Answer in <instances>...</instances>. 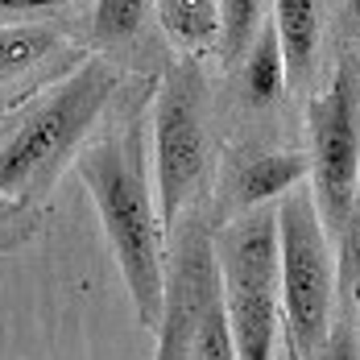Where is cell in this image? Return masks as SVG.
<instances>
[{"label": "cell", "mask_w": 360, "mask_h": 360, "mask_svg": "<svg viewBox=\"0 0 360 360\" xmlns=\"http://www.w3.org/2000/svg\"><path fill=\"white\" fill-rule=\"evenodd\" d=\"M315 360H360V327L348 319V311L340 319H331V335Z\"/></svg>", "instance_id": "cell-18"}, {"label": "cell", "mask_w": 360, "mask_h": 360, "mask_svg": "<svg viewBox=\"0 0 360 360\" xmlns=\"http://www.w3.org/2000/svg\"><path fill=\"white\" fill-rule=\"evenodd\" d=\"M41 212L37 203H25V199H13L0 191V252H17L25 249L41 228Z\"/></svg>", "instance_id": "cell-17"}, {"label": "cell", "mask_w": 360, "mask_h": 360, "mask_svg": "<svg viewBox=\"0 0 360 360\" xmlns=\"http://www.w3.org/2000/svg\"><path fill=\"white\" fill-rule=\"evenodd\" d=\"M356 311H360V302H356Z\"/></svg>", "instance_id": "cell-23"}, {"label": "cell", "mask_w": 360, "mask_h": 360, "mask_svg": "<svg viewBox=\"0 0 360 360\" xmlns=\"http://www.w3.org/2000/svg\"><path fill=\"white\" fill-rule=\"evenodd\" d=\"M191 360H236V344H232V327L224 315V294H212L199 311L195 323V340H191Z\"/></svg>", "instance_id": "cell-15"}, {"label": "cell", "mask_w": 360, "mask_h": 360, "mask_svg": "<svg viewBox=\"0 0 360 360\" xmlns=\"http://www.w3.org/2000/svg\"><path fill=\"white\" fill-rule=\"evenodd\" d=\"M307 179H311V158L307 153H261V158H249L245 166H236L228 195H232L236 216H240V212H252V207L278 203L286 191H294Z\"/></svg>", "instance_id": "cell-8"}, {"label": "cell", "mask_w": 360, "mask_h": 360, "mask_svg": "<svg viewBox=\"0 0 360 360\" xmlns=\"http://www.w3.org/2000/svg\"><path fill=\"white\" fill-rule=\"evenodd\" d=\"M219 265L224 315L232 327L236 360H278L282 348V249L278 203L228 219L212 236Z\"/></svg>", "instance_id": "cell-3"}, {"label": "cell", "mask_w": 360, "mask_h": 360, "mask_svg": "<svg viewBox=\"0 0 360 360\" xmlns=\"http://www.w3.org/2000/svg\"><path fill=\"white\" fill-rule=\"evenodd\" d=\"M265 21V0H219V63L240 67Z\"/></svg>", "instance_id": "cell-13"}, {"label": "cell", "mask_w": 360, "mask_h": 360, "mask_svg": "<svg viewBox=\"0 0 360 360\" xmlns=\"http://www.w3.org/2000/svg\"><path fill=\"white\" fill-rule=\"evenodd\" d=\"M278 360H302V356H298V348H294V340H290L286 331H282V348H278Z\"/></svg>", "instance_id": "cell-21"}, {"label": "cell", "mask_w": 360, "mask_h": 360, "mask_svg": "<svg viewBox=\"0 0 360 360\" xmlns=\"http://www.w3.org/2000/svg\"><path fill=\"white\" fill-rule=\"evenodd\" d=\"M278 249H282V319L286 335L294 340L298 356L315 360L323 352L335 298H340V274L335 252L319 203L311 195V182L294 186L278 199Z\"/></svg>", "instance_id": "cell-4"}, {"label": "cell", "mask_w": 360, "mask_h": 360, "mask_svg": "<svg viewBox=\"0 0 360 360\" xmlns=\"http://www.w3.org/2000/svg\"><path fill=\"white\" fill-rule=\"evenodd\" d=\"M240 75H245V100L252 108H274L286 96L290 71H286V54H282V37H278L274 17L261 21L249 54L240 58Z\"/></svg>", "instance_id": "cell-10"}, {"label": "cell", "mask_w": 360, "mask_h": 360, "mask_svg": "<svg viewBox=\"0 0 360 360\" xmlns=\"http://www.w3.org/2000/svg\"><path fill=\"white\" fill-rule=\"evenodd\" d=\"M158 25L179 54L219 46V0H153Z\"/></svg>", "instance_id": "cell-11"}, {"label": "cell", "mask_w": 360, "mask_h": 360, "mask_svg": "<svg viewBox=\"0 0 360 360\" xmlns=\"http://www.w3.org/2000/svg\"><path fill=\"white\" fill-rule=\"evenodd\" d=\"M340 257H335V274H340V298L344 302H360V182H356V199L352 212L340 228Z\"/></svg>", "instance_id": "cell-16"}, {"label": "cell", "mask_w": 360, "mask_h": 360, "mask_svg": "<svg viewBox=\"0 0 360 360\" xmlns=\"http://www.w3.org/2000/svg\"><path fill=\"white\" fill-rule=\"evenodd\" d=\"M174 249L166 252V311L158 323V356L153 360H191V340L203 302L219 290V265L212 232L195 219L170 232Z\"/></svg>", "instance_id": "cell-7"}, {"label": "cell", "mask_w": 360, "mask_h": 360, "mask_svg": "<svg viewBox=\"0 0 360 360\" xmlns=\"http://www.w3.org/2000/svg\"><path fill=\"white\" fill-rule=\"evenodd\" d=\"M145 112L104 137L87 141L75 158V179L87 186L124 290L137 307L141 327L158 331L166 311V224L149 182V141Z\"/></svg>", "instance_id": "cell-1"}, {"label": "cell", "mask_w": 360, "mask_h": 360, "mask_svg": "<svg viewBox=\"0 0 360 360\" xmlns=\"http://www.w3.org/2000/svg\"><path fill=\"white\" fill-rule=\"evenodd\" d=\"M116 91L120 71L108 58H83L30 104H17L0 120V191L46 207V195L91 141Z\"/></svg>", "instance_id": "cell-2"}, {"label": "cell", "mask_w": 360, "mask_h": 360, "mask_svg": "<svg viewBox=\"0 0 360 360\" xmlns=\"http://www.w3.org/2000/svg\"><path fill=\"white\" fill-rule=\"evenodd\" d=\"M153 0H96L91 4V34L104 46H120L141 34Z\"/></svg>", "instance_id": "cell-14"}, {"label": "cell", "mask_w": 360, "mask_h": 360, "mask_svg": "<svg viewBox=\"0 0 360 360\" xmlns=\"http://www.w3.org/2000/svg\"><path fill=\"white\" fill-rule=\"evenodd\" d=\"M274 25L282 37L290 83H307L319 58L323 37V0H274Z\"/></svg>", "instance_id": "cell-9"}, {"label": "cell", "mask_w": 360, "mask_h": 360, "mask_svg": "<svg viewBox=\"0 0 360 360\" xmlns=\"http://www.w3.org/2000/svg\"><path fill=\"white\" fill-rule=\"evenodd\" d=\"M13 108H17V104H0V120H4V116H8Z\"/></svg>", "instance_id": "cell-22"}, {"label": "cell", "mask_w": 360, "mask_h": 360, "mask_svg": "<svg viewBox=\"0 0 360 360\" xmlns=\"http://www.w3.org/2000/svg\"><path fill=\"white\" fill-rule=\"evenodd\" d=\"M153 195L166 232H174L182 207L195 199L199 182L207 174V104H203V75L195 63H174L162 75L153 96Z\"/></svg>", "instance_id": "cell-5"}, {"label": "cell", "mask_w": 360, "mask_h": 360, "mask_svg": "<svg viewBox=\"0 0 360 360\" xmlns=\"http://www.w3.org/2000/svg\"><path fill=\"white\" fill-rule=\"evenodd\" d=\"M311 195L327 232L340 236L360 182V58H340L323 96L307 104Z\"/></svg>", "instance_id": "cell-6"}, {"label": "cell", "mask_w": 360, "mask_h": 360, "mask_svg": "<svg viewBox=\"0 0 360 360\" xmlns=\"http://www.w3.org/2000/svg\"><path fill=\"white\" fill-rule=\"evenodd\" d=\"M63 46V34L41 21H17L0 25V87L34 75L46 58H54Z\"/></svg>", "instance_id": "cell-12"}, {"label": "cell", "mask_w": 360, "mask_h": 360, "mask_svg": "<svg viewBox=\"0 0 360 360\" xmlns=\"http://www.w3.org/2000/svg\"><path fill=\"white\" fill-rule=\"evenodd\" d=\"M71 4L75 0H0V25L54 17V13H63V8H71Z\"/></svg>", "instance_id": "cell-19"}, {"label": "cell", "mask_w": 360, "mask_h": 360, "mask_svg": "<svg viewBox=\"0 0 360 360\" xmlns=\"http://www.w3.org/2000/svg\"><path fill=\"white\" fill-rule=\"evenodd\" d=\"M344 30H348V37H360V0L344 4Z\"/></svg>", "instance_id": "cell-20"}]
</instances>
